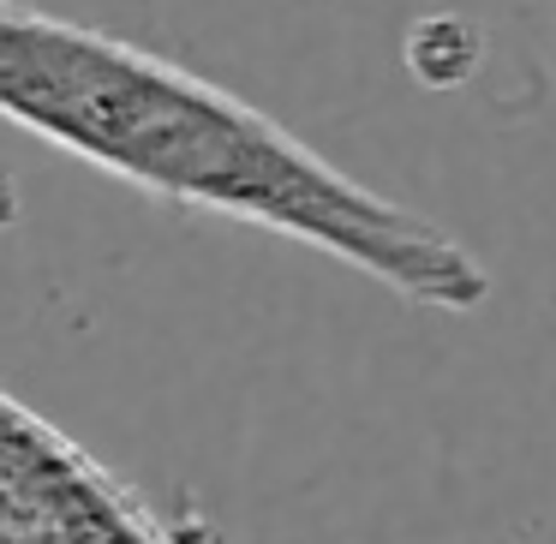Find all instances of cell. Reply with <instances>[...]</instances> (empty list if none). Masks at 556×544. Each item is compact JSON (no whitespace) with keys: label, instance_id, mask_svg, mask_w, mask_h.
I'll list each match as a JSON object with an SVG mask.
<instances>
[{"label":"cell","instance_id":"6da1fadb","mask_svg":"<svg viewBox=\"0 0 556 544\" xmlns=\"http://www.w3.org/2000/svg\"><path fill=\"white\" fill-rule=\"evenodd\" d=\"M0 121L150 198L300 240L413 305L491 300V269L431 216L359 186L233 90L25 0H0Z\"/></svg>","mask_w":556,"mask_h":544},{"label":"cell","instance_id":"7a4b0ae2","mask_svg":"<svg viewBox=\"0 0 556 544\" xmlns=\"http://www.w3.org/2000/svg\"><path fill=\"white\" fill-rule=\"evenodd\" d=\"M0 544H198L0 389Z\"/></svg>","mask_w":556,"mask_h":544},{"label":"cell","instance_id":"3957f363","mask_svg":"<svg viewBox=\"0 0 556 544\" xmlns=\"http://www.w3.org/2000/svg\"><path fill=\"white\" fill-rule=\"evenodd\" d=\"M18 228V186H13V174L0 168V233H13Z\"/></svg>","mask_w":556,"mask_h":544}]
</instances>
